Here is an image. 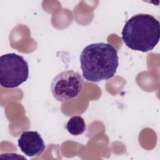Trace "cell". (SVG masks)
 Instances as JSON below:
<instances>
[{
  "label": "cell",
  "instance_id": "obj_4",
  "mask_svg": "<svg viewBox=\"0 0 160 160\" xmlns=\"http://www.w3.org/2000/svg\"><path fill=\"white\" fill-rule=\"evenodd\" d=\"M84 80L81 75L73 70H65L57 74L51 84L53 97L64 102L78 98L82 92Z\"/></svg>",
  "mask_w": 160,
  "mask_h": 160
},
{
  "label": "cell",
  "instance_id": "obj_1",
  "mask_svg": "<svg viewBox=\"0 0 160 160\" xmlns=\"http://www.w3.org/2000/svg\"><path fill=\"white\" fill-rule=\"evenodd\" d=\"M80 64L86 80L94 82L108 80L115 75L118 68V51L109 43L90 44L82 51Z\"/></svg>",
  "mask_w": 160,
  "mask_h": 160
},
{
  "label": "cell",
  "instance_id": "obj_5",
  "mask_svg": "<svg viewBox=\"0 0 160 160\" xmlns=\"http://www.w3.org/2000/svg\"><path fill=\"white\" fill-rule=\"evenodd\" d=\"M18 144L21 151L29 157L41 155L46 148L43 139L37 131H23L18 140Z\"/></svg>",
  "mask_w": 160,
  "mask_h": 160
},
{
  "label": "cell",
  "instance_id": "obj_6",
  "mask_svg": "<svg viewBox=\"0 0 160 160\" xmlns=\"http://www.w3.org/2000/svg\"><path fill=\"white\" fill-rule=\"evenodd\" d=\"M65 128L72 135L78 136L85 132L86 125L84 119L81 116L76 115L68 120Z\"/></svg>",
  "mask_w": 160,
  "mask_h": 160
},
{
  "label": "cell",
  "instance_id": "obj_2",
  "mask_svg": "<svg viewBox=\"0 0 160 160\" xmlns=\"http://www.w3.org/2000/svg\"><path fill=\"white\" fill-rule=\"evenodd\" d=\"M122 40L129 48L143 52L154 49L160 38V23L149 14H138L125 23Z\"/></svg>",
  "mask_w": 160,
  "mask_h": 160
},
{
  "label": "cell",
  "instance_id": "obj_3",
  "mask_svg": "<svg viewBox=\"0 0 160 160\" xmlns=\"http://www.w3.org/2000/svg\"><path fill=\"white\" fill-rule=\"evenodd\" d=\"M29 66L24 58L16 53L0 57V84L5 88H14L26 81Z\"/></svg>",
  "mask_w": 160,
  "mask_h": 160
}]
</instances>
